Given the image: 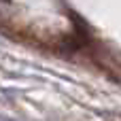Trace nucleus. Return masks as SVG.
I'll use <instances>...</instances> for the list:
<instances>
[{
  "label": "nucleus",
  "instance_id": "nucleus-1",
  "mask_svg": "<svg viewBox=\"0 0 121 121\" xmlns=\"http://www.w3.org/2000/svg\"><path fill=\"white\" fill-rule=\"evenodd\" d=\"M0 2H4V0H0Z\"/></svg>",
  "mask_w": 121,
  "mask_h": 121
}]
</instances>
